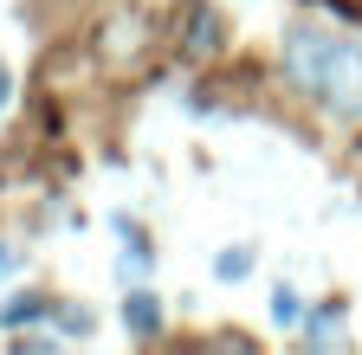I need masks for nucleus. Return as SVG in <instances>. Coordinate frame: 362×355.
Masks as SVG:
<instances>
[{"instance_id": "423d86ee", "label": "nucleus", "mask_w": 362, "mask_h": 355, "mask_svg": "<svg viewBox=\"0 0 362 355\" xmlns=\"http://www.w3.org/2000/svg\"><path fill=\"white\" fill-rule=\"evenodd\" d=\"M330 336H337V310H324V317L310 323V342H330Z\"/></svg>"}, {"instance_id": "39448f33", "label": "nucleus", "mask_w": 362, "mask_h": 355, "mask_svg": "<svg viewBox=\"0 0 362 355\" xmlns=\"http://www.w3.org/2000/svg\"><path fill=\"white\" fill-rule=\"evenodd\" d=\"M272 317H279V323H298V297L279 291V297H272Z\"/></svg>"}, {"instance_id": "f257e3e1", "label": "nucleus", "mask_w": 362, "mask_h": 355, "mask_svg": "<svg viewBox=\"0 0 362 355\" xmlns=\"http://www.w3.org/2000/svg\"><path fill=\"white\" fill-rule=\"evenodd\" d=\"M343 71H349V52L337 46L330 32H304V26H298V32L285 39V78L298 84L304 97H330Z\"/></svg>"}, {"instance_id": "6e6552de", "label": "nucleus", "mask_w": 362, "mask_h": 355, "mask_svg": "<svg viewBox=\"0 0 362 355\" xmlns=\"http://www.w3.org/2000/svg\"><path fill=\"white\" fill-rule=\"evenodd\" d=\"M7 97H13V78H7V65H0V110H7Z\"/></svg>"}, {"instance_id": "0eeeda50", "label": "nucleus", "mask_w": 362, "mask_h": 355, "mask_svg": "<svg viewBox=\"0 0 362 355\" xmlns=\"http://www.w3.org/2000/svg\"><path fill=\"white\" fill-rule=\"evenodd\" d=\"M220 278H246V252H226L220 258Z\"/></svg>"}, {"instance_id": "20e7f679", "label": "nucleus", "mask_w": 362, "mask_h": 355, "mask_svg": "<svg viewBox=\"0 0 362 355\" xmlns=\"http://www.w3.org/2000/svg\"><path fill=\"white\" fill-rule=\"evenodd\" d=\"M45 310H52V303H45V297H13L7 310H0V323H13V330H20V323H33V317H45Z\"/></svg>"}, {"instance_id": "7ed1b4c3", "label": "nucleus", "mask_w": 362, "mask_h": 355, "mask_svg": "<svg viewBox=\"0 0 362 355\" xmlns=\"http://www.w3.org/2000/svg\"><path fill=\"white\" fill-rule=\"evenodd\" d=\"M123 323H129V336H156V330H162V303H156L149 291H136V297L123 303Z\"/></svg>"}, {"instance_id": "f03ea898", "label": "nucleus", "mask_w": 362, "mask_h": 355, "mask_svg": "<svg viewBox=\"0 0 362 355\" xmlns=\"http://www.w3.org/2000/svg\"><path fill=\"white\" fill-rule=\"evenodd\" d=\"M175 46L188 52V59H207L220 46V20L207 0H181V13H175Z\"/></svg>"}, {"instance_id": "1a4fd4ad", "label": "nucleus", "mask_w": 362, "mask_h": 355, "mask_svg": "<svg viewBox=\"0 0 362 355\" xmlns=\"http://www.w3.org/2000/svg\"><path fill=\"white\" fill-rule=\"evenodd\" d=\"M0 272H13V252H7V246H0Z\"/></svg>"}]
</instances>
